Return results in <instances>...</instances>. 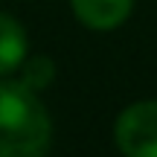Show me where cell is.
Listing matches in <instances>:
<instances>
[{"mask_svg":"<svg viewBox=\"0 0 157 157\" xmlns=\"http://www.w3.org/2000/svg\"><path fill=\"white\" fill-rule=\"evenodd\" d=\"M52 122L38 93L23 82H0V157H44Z\"/></svg>","mask_w":157,"mask_h":157,"instance_id":"cell-1","label":"cell"},{"mask_svg":"<svg viewBox=\"0 0 157 157\" xmlns=\"http://www.w3.org/2000/svg\"><path fill=\"white\" fill-rule=\"evenodd\" d=\"M113 137L125 157H157V99L128 105L117 119Z\"/></svg>","mask_w":157,"mask_h":157,"instance_id":"cell-2","label":"cell"},{"mask_svg":"<svg viewBox=\"0 0 157 157\" xmlns=\"http://www.w3.org/2000/svg\"><path fill=\"white\" fill-rule=\"evenodd\" d=\"M73 15L90 29H113L131 15L134 0H70Z\"/></svg>","mask_w":157,"mask_h":157,"instance_id":"cell-3","label":"cell"},{"mask_svg":"<svg viewBox=\"0 0 157 157\" xmlns=\"http://www.w3.org/2000/svg\"><path fill=\"white\" fill-rule=\"evenodd\" d=\"M26 61V32L15 17L0 12V76L17 70Z\"/></svg>","mask_w":157,"mask_h":157,"instance_id":"cell-4","label":"cell"},{"mask_svg":"<svg viewBox=\"0 0 157 157\" xmlns=\"http://www.w3.org/2000/svg\"><path fill=\"white\" fill-rule=\"evenodd\" d=\"M52 76H56L52 61L47 56H35L32 61L26 64V70H23V84H29L32 90H41V87H47V84L52 82Z\"/></svg>","mask_w":157,"mask_h":157,"instance_id":"cell-5","label":"cell"}]
</instances>
